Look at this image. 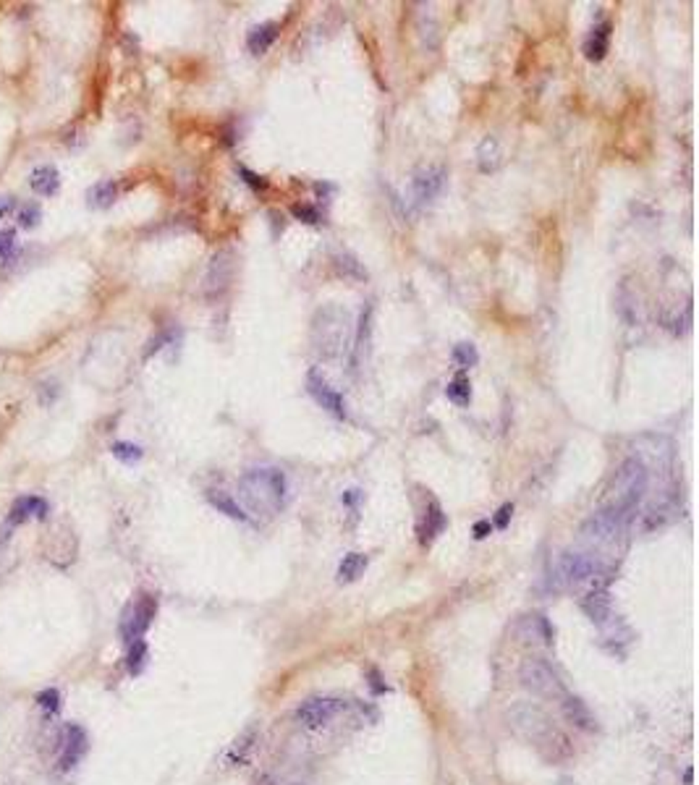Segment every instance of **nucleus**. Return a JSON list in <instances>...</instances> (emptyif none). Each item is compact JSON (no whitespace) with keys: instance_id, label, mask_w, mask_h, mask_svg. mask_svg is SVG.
I'll list each match as a JSON object with an SVG mask.
<instances>
[{"instance_id":"obj_4","label":"nucleus","mask_w":699,"mask_h":785,"mask_svg":"<svg viewBox=\"0 0 699 785\" xmlns=\"http://www.w3.org/2000/svg\"><path fill=\"white\" fill-rule=\"evenodd\" d=\"M605 568L594 558L584 555V552H563L558 558L553 573L547 576V589L550 592H563V589H574L581 584L597 581V576H603Z\"/></svg>"},{"instance_id":"obj_6","label":"nucleus","mask_w":699,"mask_h":785,"mask_svg":"<svg viewBox=\"0 0 699 785\" xmlns=\"http://www.w3.org/2000/svg\"><path fill=\"white\" fill-rule=\"evenodd\" d=\"M508 720L524 738H529L534 743H545L550 736H556V728L550 723V717L540 704L534 702H516L508 710Z\"/></svg>"},{"instance_id":"obj_40","label":"nucleus","mask_w":699,"mask_h":785,"mask_svg":"<svg viewBox=\"0 0 699 785\" xmlns=\"http://www.w3.org/2000/svg\"><path fill=\"white\" fill-rule=\"evenodd\" d=\"M8 542H11V526H3L0 529V555H3V550L8 548Z\"/></svg>"},{"instance_id":"obj_15","label":"nucleus","mask_w":699,"mask_h":785,"mask_svg":"<svg viewBox=\"0 0 699 785\" xmlns=\"http://www.w3.org/2000/svg\"><path fill=\"white\" fill-rule=\"evenodd\" d=\"M445 526H448V516L443 513L438 500H430V503H427V508H425V516H422V521H419V526H416L419 545H430L435 536L445 532Z\"/></svg>"},{"instance_id":"obj_19","label":"nucleus","mask_w":699,"mask_h":785,"mask_svg":"<svg viewBox=\"0 0 699 785\" xmlns=\"http://www.w3.org/2000/svg\"><path fill=\"white\" fill-rule=\"evenodd\" d=\"M29 186L35 189L39 197H53L60 189V176L53 165H39L29 173Z\"/></svg>"},{"instance_id":"obj_28","label":"nucleus","mask_w":699,"mask_h":785,"mask_svg":"<svg viewBox=\"0 0 699 785\" xmlns=\"http://www.w3.org/2000/svg\"><path fill=\"white\" fill-rule=\"evenodd\" d=\"M110 453H113L118 461H123V464H136V461L144 455L142 448H139V445H134V442H113Z\"/></svg>"},{"instance_id":"obj_35","label":"nucleus","mask_w":699,"mask_h":785,"mask_svg":"<svg viewBox=\"0 0 699 785\" xmlns=\"http://www.w3.org/2000/svg\"><path fill=\"white\" fill-rule=\"evenodd\" d=\"M16 246V231H0V260H6Z\"/></svg>"},{"instance_id":"obj_25","label":"nucleus","mask_w":699,"mask_h":785,"mask_svg":"<svg viewBox=\"0 0 699 785\" xmlns=\"http://www.w3.org/2000/svg\"><path fill=\"white\" fill-rule=\"evenodd\" d=\"M445 395H448L450 404L461 406V408L472 404V382H469V377H466V375H456V377L448 382Z\"/></svg>"},{"instance_id":"obj_1","label":"nucleus","mask_w":699,"mask_h":785,"mask_svg":"<svg viewBox=\"0 0 699 785\" xmlns=\"http://www.w3.org/2000/svg\"><path fill=\"white\" fill-rule=\"evenodd\" d=\"M238 495H241V508L257 516H275L283 508L285 495H288V482L285 474L275 466H257L244 471L238 479Z\"/></svg>"},{"instance_id":"obj_20","label":"nucleus","mask_w":699,"mask_h":785,"mask_svg":"<svg viewBox=\"0 0 699 785\" xmlns=\"http://www.w3.org/2000/svg\"><path fill=\"white\" fill-rule=\"evenodd\" d=\"M278 39V24L267 21V24H257L251 26V32L247 35V48L254 53V55H262L267 50L273 48V42Z\"/></svg>"},{"instance_id":"obj_17","label":"nucleus","mask_w":699,"mask_h":785,"mask_svg":"<svg viewBox=\"0 0 699 785\" xmlns=\"http://www.w3.org/2000/svg\"><path fill=\"white\" fill-rule=\"evenodd\" d=\"M581 610L587 613V618L592 620V623H597V626H605V623H610V618H613V605H610V597H608V592L605 589H594V592H590V595L581 599Z\"/></svg>"},{"instance_id":"obj_13","label":"nucleus","mask_w":699,"mask_h":785,"mask_svg":"<svg viewBox=\"0 0 699 785\" xmlns=\"http://www.w3.org/2000/svg\"><path fill=\"white\" fill-rule=\"evenodd\" d=\"M231 275H233V262H231V251L225 249L220 254H215L213 262H210V270L204 275V291L210 296L223 294L231 283Z\"/></svg>"},{"instance_id":"obj_18","label":"nucleus","mask_w":699,"mask_h":785,"mask_svg":"<svg viewBox=\"0 0 699 785\" xmlns=\"http://www.w3.org/2000/svg\"><path fill=\"white\" fill-rule=\"evenodd\" d=\"M610 21H603V24H597L590 32V37H587V42H584V55H587V60H603L605 55H608V48H610Z\"/></svg>"},{"instance_id":"obj_16","label":"nucleus","mask_w":699,"mask_h":785,"mask_svg":"<svg viewBox=\"0 0 699 785\" xmlns=\"http://www.w3.org/2000/svg\"><path fill=\"white\" fill-rule=\"evenodd\" d=\"M560 710H563V717H566V723H571L574 728H579V730H594L597 728V720H594V714L590 712V707H587V702H581L579 696H571V694H566L563 699H560Z\"/></svg>"},{"instance_id":"obj_23","label":"nucleus","mask_w":699,"mask_h":785,"mask_svg":"<svg viewBox=\"0 0 699 785\" xmlns=\"http://www.w3.org/2000/svg\"><path fill=\"white\" fill-rule=\"evenodd\" d=\"M118 197V183L116 181H97L92 189L87 191V204L92 210H107Z\"/></svg>"},{"instance_id":"obj_2","label":"nucleus","mask_w":699,"mask_h":785,"mask_svg":"<svg viewBox=\"0 0 699 785\" xmlns=\"http://www.w3.org/2000/svg\"><path fill=\"white\" fill-rule=\"evenodd\" d=\"M647 482H650V474H647L644 461L637 458V455L626 458L616 469V474H613V482L608 487V498H605L603 508H610V511L621 513V516L634 518V513H637L642 498L647 492Z\"/></svg>"},{"instance_id":"obj_38","label":"nucleus","mask_w":699,"mask_h":785,"mask_svg":"<svg viewBox=\"0 0 699 785\" xmlns=\"http://www.w3.org/2000/svg\"><path fill=\"white\" fill-rule=\"evenodd\" d=\"M359 498H362V492H359V489H346L344 492V505H348V508H354L356 503H359Z\"/></svg>"},{"instance_id":"obj_29","label":"nucleus","mask_w":699,"mask_h":785,"mask_svg":"<svg viewBox=\"0 0 699 785\" xmlns=\"http://www.w3.org/2000/svg\"><path fill=\"white\" fill-rule=\"evenodd\" d=\"M16 217H19V226L24 228V231H29V228H35L37 223L42 220V210H39V204L37 202H24L21 207H19Z\"/></svg>"},{"instance_id":"obj_30","label":"nucleus","mask_w":699,"mask_h":785,"mask_svg":"<svg viewBox=\"0 0 699 785\" xmlns=\"http://www.w3.org/2000/svg\"><path fill=\"white\" fill-rule=\"evenodd\" d=\"M291 213H294V217L297 220H301V223H309V226H317L322 220L320 210L315 207V204H294L291 207Z\"/></svg>"},{"instance_id":"obj_36","label":"nucleus","mask_w":699,"mask_h":785,"mask_svg":"<svg viewBox=\"0 0 699 785\" xmlns=\"http://www.w3.org/2000/svg\"><path fill=\"white\" fill-rule=\"evenodd\" d=\"M511 513H513V503H503L498 508V513H495V521H493V526H498V529H506L511 521Z\"/></svg>"},{"instance_id":"obj_3","label":"nucleus","mask_w":699,"mask_h":785,"mask_svg":"<svg viewBox=\"0 0 699 785\" xmlns=\"http://www.w3.org/2000/svg\"><path fill=\"white\" fill-rule=\"evenodd\" d=\"M348 341V314L338 307H325L312 322V343L322 359H338Z\"/></svg>"},{"instance_id":"obj_31","label":"nucleus","mask_w":699,"mask_h":785,"mask_svg":"<svg viewBox=\"0 0 699 785\" xmlns=\"http://www.w3.org/2000/svg\"><path fill=\"white\" fill-rule=\"evenodd\" d=\"M35 699H37V704H39V707H42L45 712H50V714H55L60 710V694H58V689L39 691Z\"/></svg>"},{"instance_id":"obj_22","label":"nucleus","mask_w":699,"mask_h":785,"mask_svg":"<svg viewBox=\"0 0 699 785\" xmlns=\"http://www.w3.org/2000/svg\"><path fill=\"white\" fill-rule=\"evenodd\" d=\"M477 168L482 173H495L500 168V142L495 136H485L477 147Z\"/></svg>"},{"instance_id":"obj_9","label":"nucleus","mask_w":699,"mask_h":785,"mask_svg":"<svg viewBox=\"0 0 699 785\" xmlns=\"http://www.w3.org/2000/svg\"><path fill=\"white\" fill-rule=\"evenodd\" d=\"M344 710H346V702L338 699V696H312V699L299 704L297 720H299V725L309 728V730H317V728L328 725L333 717L341 714Z\"/></svg>"},{"instance_id":"obj_41","label":"nucleus","mask_w":699,"mask_h":785,"mask_svg":"<svg viewBox=\"0 0 699 785\" xmlns=\"http://www.w3.org/2000/svg\"><path fill=\"white\" fill-rule=\"evenodd\" d=\"M369 676H372V689L378 691V694H380V691H385V686H382V683H380V676H378V673H375V670H372V673H369Z\"/></svg>"},{"instance_id":"obj_5","label":"nucleus","mask_w":699,"mask_h":785,"mask_svg":"<svg viewBox=\"0 0 699 785\" xmlns=\"http://www.w3.org/2000/svg\"><path fill=\"white\" fill-rule=\"evenodd\" d=\"M519 680L527 691H532L534 696H545V699H563L566 686L558 678V673L540 657H529L519 670Z\"/></svg>"},{"instance_id":"obj_39","label":"nucleus","mask_w":699,"mask_h":785,"mask_svg":"<svg viewBox=\"0 0 699 785\" xmlns=\"http://www.w3.org/2000/svg\"><path fill=\"white\" fill-rule=\"evenodd\" d=\"M13 204H16V199H13V197H8V194H6V197H0V217H6V215L11 213Z\"/></svg>"},{"instance_id":"obj_10","label":"nucleus","mask_w":699,"mask_h":785,"mask_svg":"<svg viewBox=\"0 0 699 785\" xmlns=\"http://www.w3.org/2000/svg\"><path fill=\"white\" fill-rule=\"evenodd\" d=\"M631 518L628 516H621V513L610 511V508H600V511L590 516L584 526H581V534L592 542H613L618 534H623Z\"/></svg>"},{"instance_id":"obj_7","label":"nucleus","mask_w":699,"mask_h":785,"mask_svg":"<svg viewBox=\"0 0 699 785\" xmlns=\"http://www.w3.org/2000/svg\"><path fill=\"white\" fill-rule=\"evenodd\" d=\"M154 615H157V597L152 595H139L131 602L123 615H121V639L126 644L139 642L144 633L150 631Z\"/></svg>"},{"instance_id":"obj_24","label":"nucleus","mask_w":699,"mask_h":785,"mask_svg":"<svg viewBox=\"0 0 699 785\" xmlns=\"http://www.w3.org/2000/svg\"><path fill=\"white\" fill-rule=\"evenodd\" d=\"M367 555L364 552H348V555H344V560H341V566H338V581H356L362 573H364V568H367Z\"/></svg>"},{"instance_id":"obj_12","label":"nucleus","mask_w":699,"mask_h":785,"mask_svg":"<svg viewBox=\"0 0 699 785\" xmlns=\"http://www.w3.org/2000/svg\"><path fill=\"white\" fill-rule=\"evenodd\" d=\"M87 749H89L87 730H84L82 725H73L71 723V725L66 728V738H63V751H60L58 767L63 770V773L73 770V767L82 761L84 754H87Z\"/></svg>"},{"instance_id":"obj_27","label":"nucleus","mask_w":699,"mask_h":785,"mask_svg":"<svg viewBox=\"0 0 699 785\" xmlns=\"http://www.w3.org/2000/svg\"><path fill=\"white\" fill-rule=\"evenodd\" d=\"M147 654H150V649H147L144 639L129 644V654H126V667H129L131 676H139V673H142L144 662H147Z\"/></svg>"},{"instance_id":"obj_26","label":"nucleus","mask_w":699,"mask_h":785,"mask_svg":"<svg viewBox=\"0 0 699 785\" xmlns=\"http://www.w3.org/2000/svg\"><path fill=\"white\" fill-rule=\"evenodd\" d=\"M450 359H453V364L459 369H472L477 367V361H479V354H477L475 343H456L453 345V354H450Z\"/></svg>"},{"instance_id":"obj_34","label":"nucleus","mask_w":699,"mask_h":785,"mask_svg":"<svg viewBox=\"0 0 699 785\" xmlns=\"http://www.w3.org/2000/svg\"><path fill=\"white\" fill-rule=\"evenodd\" d=\"M238 176H241V181H244L247 186H251L254 191H267V179H262V176H257V173H251L247 165H238Z\"/></svg>"},{"instance_id":"obj_11","label":"nucleus","mask_w":699,"mask_h":785,"mask_svg":"<svg viewBox=\"0 0 699 785\" xmlns=\"http://www.w3.org/2000/svg\"><path fill=\"white\" fill-rule=\"evenodd\" d=\"M307 390L309 395L317 401V404L325 408V411H330L335 419H348V411H346V404H344V395L338 390H333L330 385L325 382V377L322 375H317L315 369L307 375Z\"/></svg>"},{"instance_id":"obj_37","label":"nucleus","mask_w":699,"mask_h":785,"mask_svg":"<svg viewBox=\"0 0 699 785\" xmlns=\"http://www.w3.org/2000/svg\"><path fill=\"white\" fill-rule=\"evenodd\" d=\"M475 539H485V536H490V532H493V521L490 518H482V521L475 523Z\"/></svg>"},{"instance_id":"obj_33","label":"nucleus","mask_w":699,"mask_h":785,"mask_svg":"<svg viewBox=\"0 0 699 785\" xmlns=\"http://www.w3.org/2000/svg\"><path fill=\"white\" fill-rule=\"evenodd\" d=\"M173 330H163V333H157L152 338V341H150V343H147V348H144V359H150L152 357V354H157V351H160V348H166L168 343H170V341H173Z\"/></svg>"},{"instance_id":"obj_8","label":"nucleus","mask_w":699,"mask_h":785,"mask_svg":"<svg viewBox=\"0 0 699 785\" xmlns=\"http://www.w3.org/2000/svg\"><path fill=\"white\" fill-rule=\"evenodd\" d=\"M448 181V170L443 165H427L422 170H416L409 183V202L412 207H425L430 204L440 191L445 189Z\"/></svg>"},{"instance_id":"obj_14","label":"nucleus","mask_w":699,"mask_h":785,"mask_svg":"<svg viewBox=\"0 0 699 785\" xmlns=\"http://www.w3.org/2000/svg\"><path fill=\"white\" fill-rule=\"evenodd\" d=\"M48 500L37 498V495H24V498H19L16 503H13L11 513H8V521H6V526H11V529H16V526H21V523H26L32 516L35 518H48Z\"/></svg>"},{"instance_id":"obj_32","label":"nucleus","mask_w":699,"mask_h":785,"mask_svg":"<svg viewBox=\"0 0 699 785\" xmlns=\"http://www.w3.org/2000/svg\"><path fill=\"white\" fill-rule=\"evenodd\" d=\"M338 270H341L344 275L359 278V280H362V278H367V273L362 270V264H359L354 257H348V254H341V257H338Z\"/></svg>"},{"instance_id":"obj_21","label":"nucleus","mask_w":699,"mask_h":785,"mask_svg":"<svg viewBox=\"0 0 699 785\" xmlns=\"http://www.w3.org/2000/svg\"><path fill=\"white\" fill-rule=\"evenodd\" d=\"M207 500H210L213 508L225 513L228 518H233V521H249V513L241 508V503L233 500L228 492H223V489H210V492H207Z\"/></svg>"}]
</instances>
